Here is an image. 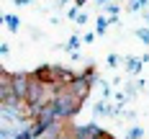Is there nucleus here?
Returning <instances> with one entry per match:
<instances>
[{"label":"nucleus","instance_id":"1","mask_svg":"<svg viewBox=\"0 0 149 139\" xmlns=\"http://www.w3.org/2000/svg\"><path fill=\"white\" fill-rule=\"evenodd\" d=\"M29 88H31V80L26 75H15L13 77V90H15V95H18L21 101L29 98Z\"/></svg>","mask_w":149,"mask_h":139}]
</instances>
